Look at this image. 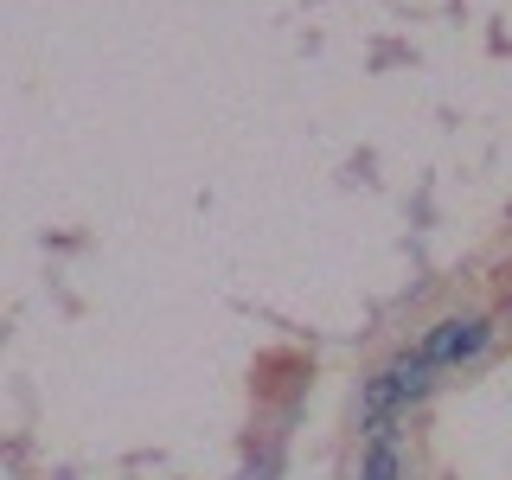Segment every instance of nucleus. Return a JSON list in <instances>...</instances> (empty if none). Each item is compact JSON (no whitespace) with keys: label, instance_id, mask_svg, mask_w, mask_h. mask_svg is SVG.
<instances>
[{"label":"nucleus","instance_id":"1","mask_svg":"<svg viewBox=\"0 0 512 480\" xmlns=\"http://www.w3.org/2000/svg\"><path fill=\"white\" fill-rule=\"evenodd\" d=\"M487 340H493V327H487V314H448V320H436V327L416 340V352H423L436 372H448V365H468V359H480L487 352Z\"/></svg>","mask_w":512,"mask_h":480},{"label":"nucleus","instance_id":"2","mask_svg":"<svg viewBox=\"0 0 512 480\" xmlns=\"http://www.w3.org/2000/svg\"><path fill=\"white\" fill-rule=\"evenodd\" d=\"M384 378L397 384V397H404V404H423L429 384H436V365H429L423 352H397V359H384Z\"/></svg>","mask_w":512,"mask_h":480},{"label":"nucleus","instance_id":"3","mask_svg":"<svg viewBox=\"0 0 512 480\" xmlns=\"http://www.w3.org/2000/svg\"><path fill=\"white\" fill-rule=\"evenodd\" d=\"M359 480H404V436H365Z\"/></svg>","mask_w":512,"mask_h":480}]
</instances>
